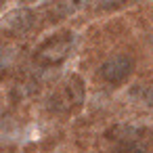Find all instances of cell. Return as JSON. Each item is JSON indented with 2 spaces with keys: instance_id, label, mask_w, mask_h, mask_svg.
<instances>
[{
  "instance_id": "cell-8",
  "label": "cell",
  "mask_w": 153,
  "mask_h": 153,
  "mask_svg": "<svg viewBox=\"0 0 153 153\" xmlns=\"http://www.w3.org/2000/svg\"><path fill=\"white\" fill-rule=\"evenodd\" d=\"M2 2H4V0H0V7H2Z\"/></svg>"
},
{
  "instance_id": "cell-4",
  "label": "cell",
  "mask_w": 153,
  "mask_h": 153,
  "mask_svg": "<svg viewBox=\"0 0 153 153\" xmlns=\"http://www.w3.org/2000/svg\"><path fill=\"white\" fill-rule=\"evenodd\" d=\"M107 136L113 143H120V147L124 151H145V147L140 145L143 140V130L134 128V126H113Z\"/></svg>"
},
{
  "instance_id": "cell-1",
  "label": "cell",
  "mask_w": 153,
  "mask_h": 153,
  "mask_svg": "<svg viewBox=\"0 0 153 153\" xmlns=\"http://www.w3.org/2000/svg\"><path fill=\"white\" fill-rule=\"evenodd\" d=\"M71 46H74V34L63 32V34L51 36V38H46V40L38 46V51H36V61H38L40 65H46V67L59 65L61 61L67 59Z\"/></svg>"
},
{
  "instance_id": "cell-3",
  "label": "cell",
  "mask_w": 153,
  "mask_h": 153,
  "mask_svg": "<svg viewBox=\"0 0 153 153\" xmlns=\"http://www.w3.org/2000/svg\"><path fill=\"white\" fill-rule=\"evenodd\" d=\"M34 27V13L30 9H13L2 19V32L7 36L19 38Z\"/></svg>"
},
{
  "instance_id": "cell-2",
  "label": "cell",
  "mask_w": 153,
  "mask_h": 153,
  "mask_svg": "<svg viewBox=\"0 0 153 153\" xmlns=\"http://www.w3.org/2000/svg\"><path fill=\"white\" fill-rule=\"evenodd\" d=\"M134 71V61L130 55H113L109 57L101 67H99V76L103 82L107 84H122L128 80V76Z\"/></svg>"
},
{
  "instance_id": "cell-5",
  "label": "cell",
  "mask_w": 153,
  "mask_h": 153,
  "mask_svg": "<svg viewBox=\"0 0 153 153\" xmlns=\"http://www.w3.org/2000/svg\"><path fill=\"white\" fill-rule=\"evenodd\" d=\"M61 101L65 109H76L84 103V84L78 76H74L71 80L65 82L63 90H61Z\"/></svg>"
},
{
  "instance_id": "cell-7",
  "label": "cell",
  "mask_w": 153,
  "mask_h": 153,
  "mask_svg": "<svg viewBox=\"0 0 153 153\" xmlns=\"http://www.w3.org/2000/svg\"><path fill=\"white\" fill-rule=\"evenodd\" d=\"M94 4L99 11H111V9H117L120 4H124V0H94Z\"/></svg>"
},
{
  "instance_id": "cell-6",
  "label": "cell",
  "mask_w": 153,
  "mask_h": 153,
  "mask_svg": "<svg viewBox=\"0 0 153 153\" xmlns=\"http://www.w3.org/2000/svg\"><path fill=\"white\" fill-rule=\"evenodd\" d=\"M88 4V0H55L53 2V17L67 19L76 13H80Z\"/></svg>"
}]
</instances>
